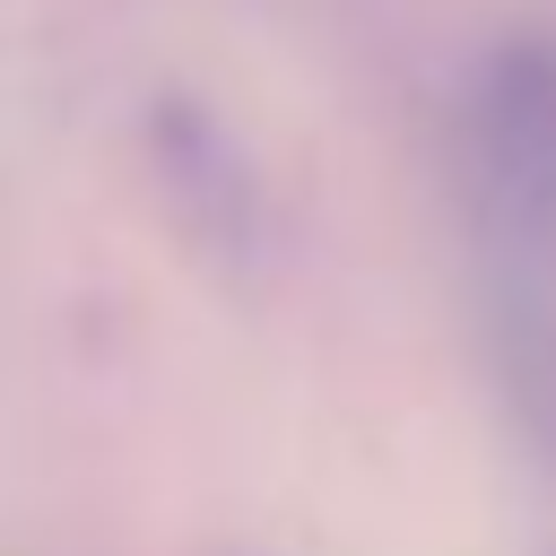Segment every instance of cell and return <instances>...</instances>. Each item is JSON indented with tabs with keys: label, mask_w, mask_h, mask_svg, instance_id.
<instances>
[{
	"label": "cell",
	"mask_w": 556,
	"mask_h": 556,
	"mask_svg": "<svg viewBox=\"0 0 556 556\" xmlns=\"http://www.w3.org/2000/svg\"><path fill=\"white\" fill-rule=\"evenodd\" d=\"M478 139H486L495 182L530 217H556V43L547 35H521V43H504L486 61Z\"/></svg>",
	"instance_id": "cell-1"
}]
</instances>
